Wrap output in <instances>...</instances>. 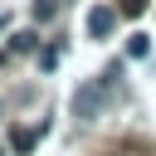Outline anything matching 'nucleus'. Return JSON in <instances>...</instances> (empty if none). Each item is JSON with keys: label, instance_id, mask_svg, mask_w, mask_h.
I'll return each instance as SVG.
<instances>
[{"label": "nucleus", "instance_id": "obj_1", "mask_svg": "<svg viewBox=\"0 0 156 156\" xmlns=\"http://www.w3.org/2000/svg\"><path fill=\"white\" fill-rule=\"evenodd\" d=\"M102 102H107V83L98 78V83H78V93H73V117L78 122H93L98 112H102Z\"/></svg>", "mask_w": 156, "mask_h": 156}, {"label": "nucleus", "instance_id": "obj_2", "mask_svg": "<svg viewBox=\"0 0 156 156\" xmlns=\"http://www.w3.org/2000/svg\"><path fill=\"white\" fill-rule=\"evenodd\" d=\"M112 24H117V10H107V5H98V10L88 15V34H93V39H107Z\"/></svg>", "mask_w": 156, "mask_h": 156}, {"label": "nucleus", "instance_id": "obj_3", "mask_svg": "<svg viewBox=\"0 0 156 156\" xmlns=\"http://www.w3.org/2000/svg\"><path fill=\"white\" fill-rule=\"evenodd\" d=\"M34 141H39V136H34L29 127H15V132H10V146H15L20 156H29V151H34Z\"/></svg>", "mask_w": 156, "mask_h": 156}, {"label": "nucleus", "instance_id": "obj_4", "mask_svg": "<svg viewBox=\"0 0 156 156\" xmlns=\"http://www.w3.org/2000/svg\"><path fill=\"white\" fill-rule=\"evenodd\" d=\"M34 44H39V34H29V29H20V34L10 39V49H15V54H29Z\"/></svg>", "mask_w": 156, "mask_h": 156}, {"label": "nucleus", "instance_id": "obj_5", "mask_svg": "<svg viewBox=\"0 0 156 156\" xmlns=\"http://www.w3.org/2000/svg\"><path fill=\"white\" fill-rule=\"evenodd\" d=\"M127 54H132V58H146V54H151V39H146V34H132V39H127Z\"/></svg>", "mask_w": 156, "mask_h": 156}, {"label": "nucleus", "instance_id": "obj_6", "mask_svg": "<svg viewBox=\"0 0 156 156\" xmlns=\"http://www.w3.org/2000/svg\"><path fill=\"white\" fill-rule=\"evenodd\" d=\"M54 10H58V0H34V20H39V24L54 20Z\"/></svg>", "mask_w": 156, "mask_h": 156}, {"label": "nucleus", "instance_id": "obj_7", "mask_svg": "<svg viewBox=\"0 0 156 156\" xmlns=\"http://www.w3.org/2000/svg\"><path fill=\"white\" fill-rule=\"evenodd\" d=\"M141 10H146V0H122V15H127V20H136Z\"/></svg>", "mask_w": 156, "mask_h": 156}, {"label": "nucleus", "instance_id": "obj_8", "mask_svg": "<svg viewBox=\"0 0 156 156\" xmlns=\"http://www.w3.org/2000/svg\"><path fill=\"white\" fill-rule=\"evenodd\" d=\"M5 24H10V15H5V10H0V29H5Z\"/></svg>", "mask_w": 156, "mask_h": 156}, {"label": "nucleus", "instance_id": "obj_9", "mask_svg": "<svg viewBox=\"0 0 156 156\" xmlns=\"http://www.w3.org/2000/svg\"><path fill=\"white\" fill-rule=\"evenodd\" d=\"M0 156H5V146H0Z\"/></svg>", "mask_w": 156, "mask_h": 156}]
</instances>
